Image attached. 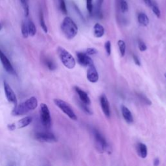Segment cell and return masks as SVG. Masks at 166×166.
Instances as JSON below:
<instances>
[{
    "label": "cell",
    "instance_id": "cell-1",
    "mask_svg": "<svg viewBox=\"0 0 166 166\" xmlns=\"http://www.w3.org/2000/svg\"><path fill=\"white\" fill-rule=\"evenodd\" d=\"M38 106L37 99L35 97H31L24 103L16 106L13 110L12 114L14 116H21L27 114L29 111L33 110Z\"/></svg>",
    "mask_w": 166,
    "mask_h": 166
},
{
    "label": "cell",
    "instance_id": "cell-2",
    "mask_svg": "<svg viewBox=\"0 0 166 166\" xmlns=\"http://www.w3.org/2000/svg\"><path fill=\"white\" fill-rule=\"evenodd\" d=\"M61 30L66 38L71 40L77 35L78 27L70 17H66L61 24Z\"/></svg>",
    "mask_w": 166,
    "mask_h": 166
},
{
    "label": "cell",
    "instance_id": "cell-3",
    "mask_svg": "<svg viewBox=\"0 0 166 166\" xmlns=\"http://www.w3.org/2000/svg\"><path fill=\"white\" fill-rule=\"evenodd\" d=\"M57 53L60 61L65 67L70 70L75 68L76 64L75 58L67 50L62 47H58Z\"/></svg>",
    "mask_w": 166,
    "mask_h": 166
},
{
    "label": "cell",
    "instance_id": "cell-4",
    "mask_svg": "<svg viewBox=\"0 0 166 166\" xmlns=\"http://www.w3.org/2000/svg\"><path fill=\"white\" fill-rule=\"evenodd\" d=\"M53 101H54L55 105L57 106L70 119L72 120H75V121L77 120V117L75 112H73L71 107L66 102L60 99H55Z\"/></svg>",
    "mask_w": 166,
    "mask_h": 166
},
{
    "label": "cell",
    "instance_id": "cell-5",
    "mask_svg": "<svg viewBox=\"0 0 166 166\" xmlns=\"http://www.w3.org/2000/svg\"><path fill=\"white\" fill-rule=\"evenodd\" d=\"M40 119L42 123L45 128H49L51 125V117L49 108L47 104L42 103L40 106Z\"/></svg>",
    "mask_w": 166,
    "mask_h": 166
},
{
    "label": "cell",
    "instance_id": "cell-6",
    "mask_svg": "<svg viewBox=\"0 0 166 166\" xmlns=\"http://www.w3.org/2000/svg\"><path fill=\"white\" fill-rule=\"evenodd\" d=\"M93 134L95 139L96 147L99 151L104 152L108 150V145L107 144V142L104 137L101 134V132L97 129H94Z\"/></svg>",
    "mask_w": 166,
    "mask_h": 166
},
{
    "label": "cell",
    "instance_id": "cell-7",
    "mask_svg": "<svg viewBox=\"0 0 166 166\" xmlns=\"http://www.w3.org/2000/svg\"><path fill=\"white\" fill-rule=\"evenodd\" d=\"M0 60H1L2 65L7 73L11 74V75H15L16 71L12 66V64L10 62L9 58L7 57V56L4 54V53L0 49Z\"/></svg>",
    "mask_w": 166,
    "mask_h": 166
},
{
    "label": "cell",
    "instance_id": "cell-8",
    "mask_svg": "<svg viewBox=\"0 0 166 166\" xmlns=\"http://www.w3.org/2000/svg\"><path fill=\"white\" fill-rule=\"evenodd\" d=\"M36 139L42 142H57V138L49 132H40L35 134Z\"/></svg>",
    "mask_w": 166,
    "mask_h": 166
},
{
    "label": "cell",
    "instance_id": "cell-9",
    "mask_svg": "<svg viewBox=\"0 0 166 166\" xmlns=\"http://www.w3.org/2000/svg\"><path fill=\"white\" fill-rule=\"evenodd\" d=\"M77 57L79 64L84 67H89L90 66L94 64L92 59L86 53L83 52L77 53Z\"/></svg>",
    "mask_w": 166,
    "mask_h": 166
},
{
    "label": "cell",
    "instance_id": "cell-10",
    "mask_svg": "<svg viewBox=\"0 0 166 166\" xmlns=\"http://www.w3.org/2000/svg\"><path fill=\"white\" fill-rule=\"evenodd\" d=\"M3 88H4V91L5 96L10 103H14V104H16L17 103V99L16 94L14 92L12 88L10 86L8 83L6 81H4L3 83Z\"/></svg>",
    "mask_w": 166,
    "mask_h": 166
},
{
    "label": "cell",
    "instance_id": "cell-11",
    "mask_svg": "<svg viewBox=\"0 0 166 166\" xmlns=\"http://www.w3.org/2000/svg\"><path fill=\"white\" fill-rule=\"evenodd\" d=\"M87 79L90 83H95L99 80V74L94 64L88 67L87 73H86Z\"/></svg>",
    "mask_w": 166,
    "mask_h": 166
},
{
    "label": "cell",
    "instance_id": "cell-12",
    "mask_svg": "<svg viewBox=\"0 0 166 166\" xmlns=\"http://www.w3.org/2000/svg\"><path fill=\"white\" fill-rule=\"evenodd\" d=\"M100 104L104 114L107 117H110V104L108 99L104 94H102L100 96Z\"/></svg>",
    "mask_w": 166,
    "mask_h": 166
},
{
    "label": "cell",
    "instance_id": "cell-13",
    "mask_svg": "<svg viewBox=\"0 0 166 166\" xmlns=\"http://www.w3.org/2000/svg\"><path fill=\"white\" fill-rule=\"evenodd\" d=\"M75 90L76 91L77 94H78L79 99H80V100L81 101L82 103L87 104V105H89V104L91 103L90 99L88 96L87 93L85 92V91H83L80 88L77 87V86H75Z\"/></svg>",
    "mask_w": 166,
    "mask_h": 166
},
{
    "label": "cell",
    "instance_id": "cell-14",
    "mask_svg": "<svg viewBox=\"0 0 166 166\" xmlns=\"http://www.w3.org/2000/svg\"><path fill=\"white\" fill-rule=\"evenodd\" d=\"M121 108L123 117L124 119L125 120V121L127 123H132L134 121V119L131 112L130 111V110L124 105H122Z\"/></svg>",
    "mask_w": 166,
    "mask_h": 166
},
{
    "label": "cell",
    "instance_id": "cell-15",
    "mask_svg": "<svg viewBox=\"0 0 166 166\" xmlns=\"http://www.w3.org/2000/svg\"><path fill=\"white\" fill-rule=\"evenodd\" d=\"M137 153L140 157L145 158L147 156V147L145 144L139 143L137 145Z\"/></svg>",
    "mask_w": 166,
    "mask_h": 166
},
{
    "label": "cell",
    "instance_id": "cell-16",
    "mask_svg": "<svg viewBox=\"0 0 166 166\" xmlns=\"http://www.w3.org/2000/svg\"><path fill=\"white\" fill-rule=\"evenodd\" d=\"M94 36L96 38H101L104 34V29L103 26L99 24H96L94 27Z\"/></svg>",
    "mask_w": 166,
    "mask_h": 166
},
{
    "label": "cell",
    "instance_id": "cell-17",
    "mask_svg": "<svg viewBox=\"0 0 166 166\" xmlns=\"http://www.w3.org/2000/svg\"><path fill=\"white\" fill-rule=\"evenodd\" d=\"M104 0H97V1L96 2V5L94 9V14L96 15V17L99 18H102V13H101V6L102 4H103Z\"/></svg>",
    "mask_w": 166,
    "mask_h": 166
},
{
    "label": "cell",
    "instance_id": "cell-18",
    "mask_svg": "<svg viewBox=\"0 0 166 166\" xmlns=\"http://www.w3.org/2000/svg\"><path fill=\"white\" fill-rule=\"evenodd\" d=\"M32 117L30 116H27L25 117L22 119H20V121L18 122V126L19 129L24 128L25 127H27L32 122Z\"/></svg>",
    "mask_w": 166,
    "mask_h": 166
},
{
    "label": "cell",
    "instance_id": "cell-19",
    "mask_svg": "<svg viewBox=\"0 0 166 166\" xmlns=\"http://www.w3.org/2000/svg\"><path fill=\"white\" fill-rule=\"evenodd\" d=\"M138 21L139 24L143 25V26H147L148 24H149V18H148L146 14L145 13H143V12H141V13L138 14Z\"/></svg>",
    "mask_w": 166,
    "mask_h": 166
},
{
    "label": "cell",
    "instance_id": "cell-20",
    "mask_svg": "<svg viewBox=\"0 0 166 166\" xmlns=\"http://www.w3.org/2000/svg\"><path fill=\"white\" fill-rule=\"evenodd\" d=\"M27 27H28V31H29V35L31 36V37H34L37 33V28L34 23L32 20H29L27 23Z\"/></svg>",
    "mask_w": 166,
    "mask_h": 166
},
{
    "label": "cell",
    "instance_id": "cell-21",
    "mask_svg": "<svg viewBox=\"0 0 166 166\" xmlns=\"http://www.w3.org/2000/svg\"><path fill=\"white\" fill-rule=\"evenodd\" d=\"M21 4L24 9L25 16L28 17L29 14V0H20Z\"/></svg>",
    "mask_w": 166,
    "mask_h": 166
},
{
    "label": "cell",
    "instance_id": "cell-22",
    "mask_svg": "<svg viewBox=\"0 0 166 166\" xmlns=\"http://www.w3.org/2000/svg\"><path fill=\"white\" fill-rule=\"evenodd\" d=\"M117 44H118L120 54H121V56L122 57H123L125 55V52H126L125 42L123 40H118V42H117Z\"/></svg>",
    "mask_w": 166,
    "mask_h": 166
},
{
    "label": "cell",
    "instance_id": "cell-23",
    "mask_svg": "<svg viewBox=\"0 0 166 166\" xmlns=\"http://www.w3.org/2000/svg\"><path fill=\"white\" fill-rule=\"evenodd\" d=\"M40 26L42 27V29L44 30L45 33H47V27L46 24H45L44 18V14H43V12L42 11H40Z\"/></svg>",
    "mask_w": 166,
    "mask_h": 166
},
{
    "label": "cell",
    "instance_id": "cell-24",
    "mask_svg": "<svg viewBox=\"0 0 166 166\" xmlns=\"http://www.w3.org/2000/svg\"><path fill=\"white\" fill-rule=\"evenodd\" d=\"M137 96L140 99V101L143 102L144 104H147V105H151V104H152L151 101H150V100L149 98H147L146 96L144 95V94L138 93V94H137Z\"/></svg>",
    "mask_w": 166,
    "mask_h": 166
},
{
    "label": "cell",
    "instance_id": "cell-25",
    "mask_svg": "<svg viewBox=\"0 0 166 166\" xmlns=\"http://www.w3.org/2000/svg\"><path fill=\"white\" fill-rule=\"evenodd\" d=\"M119 6H120V9H121L122 12L125 13V12L128 11L129 5L125 0H119Z\"/></svg>",
    "mask_w": 166,
    "mask_h": 166
},
{
    "label": "cell",
    "instance_id": "cell-26",
    "mask_svg": "<svg viewBox=\"0 0 166 166\" xmlns=\"http://www.w3.org/2000/svg\"><path fill=\"white\" fill-rule=\"evenodd\" d=\"M22 33L23 35V37L24 38H27L29 36V31H28V27L27 24L25 22H24L22 23Z\"/></svg>",
    "mask_w": 166,
    "mask_h": 166
},
{
    "label": "cell",
    "instance_id": "cell-27",
    "mask_svg": "<svg viewBox=\"0 0 166 166\" xmlns=\"http://www.w3.org/2000/svg\"><path fill=\"white\" fill-rule=\"evenodd\" d=\"M45 64L46 65L47 68L51 71H53L56 69V65L53 60L50 59H45Z\"/></svg>",
    "mask_w": 166,
    "mask_h": 166
},
{
    "label": "cell",
    "instance_id": "cell-28",
    "mask_svg": "<svg viewBox=\"0 0 166 166\" xmlns=\"http://www.w3.org/2000/svg\"><path fill=\"white\" fill-rule=\"evenodd\" d=\"M58 1H59V5H60V9L61 10V11H62L63 14H66L68 12V11H67V8H66L65 1L64 0H58Z\"/></svg>",
    "mask_w": 166,
    "mask_h": 166
},
{
    "label": "cell",
    "instance_id": "cell-29",
    "mask_svg": "<svg viewBox=\"0 0 166 166\" xmlns=\"http://www.w3.org/2000/svg\"><path fill=\"white\" fill-rule=\"evenodd\" d=\"M80 106L81 107V108L83 109V110L85 112H86V114H90V115L92 114V112H91L90 108H89L88 105H87V104H86L81 102V103H80Z\"/></svg>",
    "mask_w": 166,
    "mask_h": 166
},
{
    "label": "cell",
    "instance_id": "cell-30",
    "mask_svg": "<svg viewBox=\"0 0 166 166\" xmlns=\"http://www.w3.org/2000/svg\"><path fill=\"white\" fill-rule=\"evenodd\" d=\"M151 9H152V12H154V14L156 15V16H157L158 18H160L161 16L160 10L159 8H158V7L157 5L153 3L151 7Z\"/></svg>",
    "mask_w": 166,
    "mask_h": 166
},
{
    "label": "cell",
    "instance_id": "cell-31",
    "mask_svg": "<svg viewBox=\"0 0 166 166\" xmlns=\"http://www.w3.org/2000/svg\"><path fill=\"white\" fill-rule=\"evenodd\" d=\"M104 48H105V51L107 53V55L108 56L110 55L111 54V51H112V48H111V42L110 41H106L104 44Z\"/></svg>",
    "mask_w": 166,
    "mask_h": 166
},
{
    "label": "cell",
    "instance_id": "cell-32",
    "mask_svg": "<svg viewBox=\"0 0 166 166\" xmlns=\"http://www.w3.org/2000/svg\"><path fill=\"white\" fill-rule=\"evenodd\" d=\"M86 8H87L89 13L92 14L94 9L92 0H86Z\"/></svg>",
    "mask_w": 166,
    "mask_h": 166
},
{
    "label": "cell",
    "instance_id": "cell-33",
    "mask_svg": "<svg viewBox=\"0 0 166 166\" xmlns=\"http://www.w3.org/2000/svg\"><path fill=\"white\" fill-rule=\"evenodd\" d=\"M138 47H139V49L140 50V51H142V52L146 51L147 49L146 44H145V42H144V41H142L141 40H138Z\"/></svg>",
    "mask_w": 166,
    "mask_h": 166
},
{
    "label": "cell",
    "instance_id": "cell-34",
    "mask_svg": "<svg viewBox=\"0 0 166 166\" xmlns=\"http://www.w3.org/2000/svg\"><path fill=\"white\" fill-rule=\"evenodd\" d=\"M98 50H97L96 48L89 47L86 49V53L88 55H93L96 54V53H98Z\"/></svg>",
    "mask_w": 166,
    "mask_h": 166
},
{
    "label": "cell",
    "instance_id": "cell-35",
    "mask_svg": "<svg viewBox=\"0 0 166 166\" xmlns=\"http://www.w3.org/2000/svg\"><path fill=\"white\" fill-rule=\"evenodd\" d=\"M132 57H133V60L134 61V63L136 64L137 66H141V63H140V61L139 60L138 57L136 55H132Z\"/></svg>",
    "mask_w": 166,
    "mask_h": 166
},
{
    "label": "cell",
    "instance_id": "cell-36",
    "mask_svg": "<svg viewBox=\"0 0 166 166\" xmlns=\"http://www.w3.org/2000/svg\"><path fill=\"white\" fill-rule=\"evenodd\" d=\"M144 1L145 2V3L146 4L148 7H152L153 4V2L152 1V0H144Z\"/></svg>",
    "mask_w": 166,
    "mask_h": 166
},
{
    "label": "cell",
    "instance_id": "cell-37",
    "mask_svg": "<svg viewBox=\"0 0 166 166\" xmlns=\"http://www.w3.org/2000/svg\"><path fill=\"white\" fill-rule=\"evenodd\" d=\"M7 127H8V129L10 130V131H14V130H15V129H16V125H15L13 123L9 124L8 125Z\"/></svg>",
    "mask_w": 166,
    "mask_h": 166
},
{
    "label": "cell",
    "instance_id": "cell-38",
    "mask_svg": "<svg viewBox=\"0 0 166 166\" xmlns=\"http://www.w3.org/2000/svg\"><path fill=\"white\" fill-rule=\"evenodd\" d=\"M160 164V160L158 158H155L154 160V162H153V165L154 166H158Z\"/></svg>",
    "mask_w": 166,
    "mask_h": 166
},
{
    "label": "cell",
    "instance_id": "cell-39",
    "mask_svg": "<svg viewBox=\"0 0 166 166\" xmlns=\"http://www.w3.org/2000/svg\"><path fill=\"white\" fill-rule=\"evenodd\" d=\"M1 29H2V25H1V23H0V30H1Z\"/></svg>",
    "mask_w": 166,
    "mask_h": 166
},
{
    "label": "cell",
    "instance_id": "cell-40",
    "mask_svg": "<svg viewBox=\"0 0 166 166\" xmlns=\"http://www.w3.org/2000/svg\"><path fill=\"white\" fill-rule=\"evenodd\" d=\"M164 77H165V78L166 79V73L164 74Z\"/></svg>",
    "mask_w": 166,
    "mask_h": 166
}]
</instances>
